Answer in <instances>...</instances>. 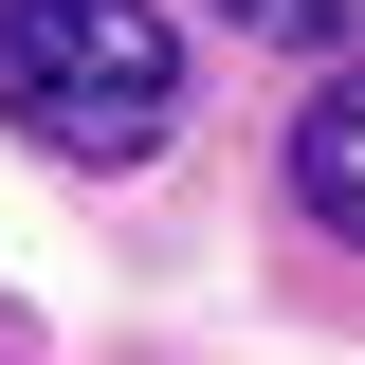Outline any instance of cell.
Segmentation results:
<instances>
[{"label":"cell","mask_w":365,"mask_h":365,"mask_svg":"<svg viewBox=\"0 0 365 365\" xmlns=\"http://www.w3.org/2000/svg\"><path fill=\"white\" fill-rule=\"evenodd\" d=\"M347 19H365V0H220V37H292V55H329Z\"/></svg>","instance_id":"3957f363"},{"label":"cell","mask_w":365,"mask_h":365,"mask_svg":"<svg viewBox=\"0 0 365 365\" xmlns=\"http://www.w3.org/2000/svg\"><path fill=\"white\" fill-rule=\"evenodd\" d=\"M0 128L55 165H146L182 128V37L146 0H0Z\"/></svg>","instance_id":"6da1fadb"},{"label":"cell","mask_w":365,"mask_h":365,"mask_svg":"<svg viewBox=\"0 0 365 365\" xmlns=\"http://www.w3.org/2000/svg\"><path fill=\"white\" fill-rule=\"evenodd\" d=\"M292 201H311L329 237H365V55L311 91V110H292Z\"/></svg>","instance_id":"7a4b0ae2"}]
</instances>
